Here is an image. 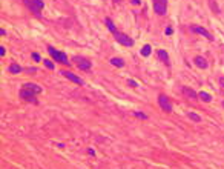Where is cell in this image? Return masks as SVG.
<instances>
[{
  "label": "cell",
  "instance_id": "6",
  "mask_svg": "<svg viewBox=\"0 0 224 169\" xmlns=\"http://www.w3.org/2000/svg\"><path fill=\"white\" fill-rule=\"evenodd\" d=\"M190 31L192 32H196V34H201V35H204L207 40H213V35L207 31V29H204V28H201V26H190Z\"/></svg>",
  "mask_w": 224,
  "mask_h": 169
},
{
  "label": "cell",
  "instance_id": "29",
  "mask_svg": "<svg viewBox=\"0 0 224 169\" xmlns=\"http://www.w3.org/2000/svg\"><path fill=\"white\" fill-rule=\"evenodd\" d=\"M88 154H91V155H95V151L89 148V149H88Z\"/></svg>",
  "mask_w": 224,
  "mask_h": 169
},
{
  "label": "cell",
  "instance_id": "5",
  "mask_svg": "<svg viewBox=\"0 0 224 169\" xmlns=\"http://www.w3.org/2000/svg\"><path fill=\"white\" fill-rule=\"evenodd\" d=\"M34 95H35V94H34L32 91H28V89H25V88L20 91V97H22L25 102H31V103H34V105H37L39 102H37V99H35Z\"/></svg>",
  "mask_w": 224,
  "mask_h": 169
},
{
  "label": "cell",
  "instance_id": "25",
  "mask_svg": "<svg viewBox=\"0 0 224 169\" xmlns=\"http://www.w3.org/2000/svg\"><path fill=\"white\" fill-rule=\"evenodd\" d=\"M128 83L132 86V88H137L138 85H137V82H135V80H128Z\"/></svg>",
  "mask_w": 224,
  "mask_h": 169
},
{
  "label": "cell",
  "instance_id": "8",
  "mask_svg": "<svg viewBox=\"0 0 224 169\" xmlns=\"http://www.w3.org/2000/svg\"><path fill=\"white\" fill-rule=\"evenodd\" d=\"M60 72H61V75H63V77L69 78L71 82H74V83H77V85H83V80L80 78V77H77L75 74H72V72H68V71H60Z\"/></svg>",
  "mask_w": 224,
  "mask_h": 169
},
{
  "label": "cell",
  "instance_id": "4",
  "mask_svg": "<svg viewBox=\"0 0 224 169\" xmlns=\"http://www.w3.org/2000/svg\"><path fill=\"white\" fill-rule=\"evenodd\" d=\"M114 37L115 40H117L120 45H124V46H132L134 45V40L129 37V35L126 34H123V32H117V34H114Z\"/></svg>",
  "mask_w": 224,
  "mask_h": 169
},
{
  "label": "cell",
  "instance_id": "28",
  "mask_svg": "<svg viewBox=\"0 0 224 169\" xmlns=\"http://www.w3.org/2000/svg\"><path fill=\"white\" fill-rule=\"evenodd\" d=\"M166 34H167V35L172 34V28H171V26H167V28H166Z\"/></svg>",
  "mask_w": 224,
  "mask_h": 169
},
{
  "label": "cell",
  "instance_id": "2",
  "mask_svg": "<svg viewBox=\"0 0 224 169\" xmlns=\"http://www.w3.org/2000/svg\"><path fill=\"white\" fill-rule=\"evenodd\" d=\"M152 5H154V11L158 15H164L167 11V0H152Z\"/></svg>",
  "mask_w": 224,
  "mask_h": 169
},
{
  "label": "cell",
  "instance_id": "19",
  "mask_svg": "<svg viewBox=\"0 0 224 169\" xmlns=\"http://www.w3.org/2000/svg\"><path fill=\"white\" fill-rule=\"evenodd\" d=\"M187 117H189L190 120H193V121H196V123L201 121V117H200V115L196 114V112H189V114H187Z\"/></svg>",
  "mask_w": 224,
  "mask_h": 169
},
{
  "label": "cell",
  "instance_id": "31",
  "mask_svg": "<svg viewBox=\"0 0 224 169\" xmlns=\"http://www.w3.org/2000/svg\"><path fill=\"white\" fill-rule=\"evenodd\" d=\"M132 5H140V0H132Z\"/></svg>",
  "mask_w": 224,
  "mask_h": 169
},
{
  "label": "cell",
  "instance_id": "22",
  "mask_svg": "<svg viewBox=\"0 0 224 169\" xmlns=\"http://www.w3.org/2000/svg\"><path fill=\"white\" fill-rule=\"evenodd\" d=\"M134 115H135V117H138V119H143V120H146V119H147V115H146V114H143V112H134Z\"/></svg>",
  "mask_w": 224,
  "mask_h": 169
},
{
  "label": "cell",
  "instance_id": "30",
  "mask_svg": "<svg viewBox=\"0 0 224 169\" xmlns=\"http://www.w3.org/2000/svg\"><path fill=\"white\" fill-rule=\"evenodd\" d=\"M220 85L224 88V77H220Z\"/></svg>",
  "mask_w": 224,
  "mask_h": 169
},
{
  "label": "cell",
  "instance_id": "20",
  "mask_svg": "<svg viewBox=\"0 0 224 169\" xmlns=\"http://www.w3.org/2000/svg\"><path fill=\"white\" fill-rule=\"evenodd\" d=\"M209 5H210V8H212V10H213V12H217V14L220 12V8H218V5H217V3H215V2H213V0H209Z\"/></svg>",
  "mask_w": 224,
  "mask_h": 169
},
{
  "label": "cell",
  "instance_id": "14",
  "mask_svg": "<svg viewBox=\"0 0 224 169\" xmlns=\"http://www.w3.org/2000/svg\"><path fill=\"white\" fill-rule=\"evenodd\" d=\"M104 22H106V26L109 28V31H111L112 34H117V32H118V31H117V28L114 26V23H112V20L109 19V17H106V19H104Z\"/></svg>",
  "mask_w": 224,
  "mask_h": 169
},
{
  "label": "cell",
  "instance_id": "3",
  "mask_svg": "<svg viewBox=\"0 0 224 169\" xmlns=\"http://www.w3.org/2000/svg\"><path fill=\"white\" fill-rule=\"evenodd\" d=\"M158 105L161 106V109L166 111V112H172V103L169 100V97L164 94H160L158 95Z\"/></svg>",
  "mask_w": 224,
  "mask_h": 169
},
{
  "label": "cell",
  "instance_id": "27",
  "mask_svg": "<svg viewBox=\"0 0 224 169\" xmlns=\"http://www.w3.org/2000/svg\"><path fill=\"white\" fill-rule=\"evenodd\" d=\"M0 56L5 57V46H0Z\"/></svg>",
  "mask_w": 224,
  "mask_h": 169
},
{
  "label": "cell",
  "instance_id": "17",
  "mask_svg": "<svg viewBox=\"0 0 224 169\" xmlns=\"http://www.w3.org/2000/svg\"><path fill=\"white\" fill-rule=\"evenodd\" d=\"M198 97L203 100V102H206V103H210L212 102V97H210V94H207V92H204V91H201L200 94H198Z\"/></svg>",
  "mask_w": 224,
  "mask_h": 169
},
{
  "label": "cell",
  "instance_id": "18",
  "mask_svg": "<svg viewBox=\"0 0 224 169\" xmlns=\"http://www.w3.org/2000/svg\"><path fill=\"white\" fill-rule=\"evenodd\" d=\"M150 52H152L150 45H144V46L141 48V56H143V57H149V56H150Z\"/></svg>",
  "mask_w": 224,
  "mask_h": 169
},
{
  "label": "cell",
  "instance_id": "12",
  "mask_svg": "<svg viewBox=\"0 0 224 169\" xmlns=\"http://www.w3.org/2000/svg\"><path fill=\"white\" fill-rule=\"evenodd\" d=\"M157 56H158V59L163 61V63H166V65H169V54L164 51V49H160L158 52H157Z\"/></svg>",
  "mask_w": 224,
  "mask_h": 169
},
{
  "label": "cell",
  "instance_id": "7",
  "mask_svg": "<svg viewBox=\"0 0 224 169\" xmlns=\"http://www.w3.org/2000/svg\"><path fill=\"white\" fill-rule=\"evenodd\" d=\"M72 60H75L77 61V66H78V69H91V66H92V63H91V60H86V59H82V57H74Z\"/></svg>",
  "mask_w": 224,
  "mask_h": 169
},
{
  "label": "cell",
  "instance_id": "11",
  "mask_svg": "<svg viewBox=\"0 0 224 169\" xmlns=\"http://www.w3.org/2000/svg\"><path fill=\"white\" fill-rule=\"evenodd\" d=\"M195 65L198 66V68H201V69H206L209 66V63H207V60H206L204 57H195Z\"/></svg>",
  "mask_w": 224,
  "mask_h": 169
},
{
  "label": "cell",
  "instance_id": "13",
  "mask_svg": "<svg viewBox=\"0 0 224 169\" xmlns=\"http://www.w3.org/2000/svg\"><path fill=\"white\" fill-rule=\"evenodd\" d=\"M183 92L187 95V97H189V99H198V94H196L193 89H190V88H183Z\"/></svg>",
  "mask_w": 224,
  "mask_h": 169
},
{
  "label": "cell",
  "instance_id": "21",
  "mask_svg": "<svg viewBox=\"0 0 224 169\" xmlns=\"http://www.w3.org/2000/svg\"><path fill=\"white\" fill-rule=\"evenodd\" d=\"M34 2V5L39 8V10H43V6H45V3H43V0H32Z\"/></svg>",
  "mask_w": 224,
  "mask_h": 169
},
{
  "label": "cell",
  "instance_id": "33",
  "mask_svg": "<svg viewBox=\"0 0 224 169\" xmlns=\"http://www.w3.org/2000/svg\"><path fill=\"white\" fill-rule=\"evenodd\" d=\"M223 106H224V102H223Z\"/></svg>",
  "mask_w": 224,
  "mask_h": 169
},
{
  "label": "cell",
  "instance_id": "24",
  "mask_svg": "<svg viewBox=\"0 0 224 169\" xmlns=\"http://www.w3.org/2000/svg\"><path fill=\"white\" fill-rule=\"evenodd\" d=\"M32 59H34L35 61H40V60H42V57L39 56V52H32Z\"/></svg>",
  "mask_w": 224,
  "mask_h": 169
},
{
  "label": "cell",
  "instance_id": "16",
  "mask_svg": "<svg viewBox=\"0 0 224 169\" xmlns=\"http://www.w3.org/2000/svg\"><path fill=\"white\" fill-rule=\"evenodd\" d=\"M8 71H9L11 74H19L20 71H22V68H20L19 65H17V63H11V65H9V68H8Z\"/></svg>",
  "mask_w": 224,
  "mask_h": 169
},
{
  "label": "cell",
  "instance_id": "1",
  "mask_svg": "<svg viewBox=\"0 0 224 169\" xmlns=\"http://www.w3.org/2000/svg\"><path fill=\"white\" fill-rule=\"evenodd\" d=\"M48 52H49V56L54 59V60H57L58 63H61V65H71V61L68 60V56L65 54V52H60V51H57V49H54L52 46H48Z\"/></svg>",
  "mask_w": 224,
  "mask_h": 169
},
{
  "label": "cell",
  "instance_id": "32",
  "mask_svg": "<svg viewBox=\"0 0 224 169\" xmlns=\"http://www.w3.org/2000/svg\"><path fill=\"white\" fill-rule=\"evenodd\" d=\"M114 2H120V0H114Z\"/></svg>",
  "mask_w": 224,
  "mask_h": 169
},
{
  "label": "cell",
  "instance_id": "23",
  "mask_svg": "<svg viewBox=\"0 0 224 169\" xmlns=\"http://www.w3.org/2000/svg\"><path fill=\"white\" fill-rule=\"evenodd\" d=\"M45 66H46L48 69H54V63L49 61V60H45Z\"/></svg>",
  "mask_w": 224,
  "mask_h": 169
},
{
  "label": "cell",
  "instance_id": "9",
  "mask_svg": "<svg viewBox=\"0 0 224 169\" xmlns=\"http://www.w3.org/2000/svg\"><path fill=\"white\" fill-rule=\"evenodd\" d=\"M23 88L25 89H28V91H32L34 94H40L43 89H42V86H39V85H35V83H25L23 85Z\"/></svg>",
  "mask_w": 224,
  "mask_h": 169
},
{
  "label": "cell",
  "instance_id": "15",
  "mask_svg": "<svg viewBox=\"0 0 224 169\" xmlns=\"http://www.w3.org/2000/svg\"><path fill=\"white\" fill-rule=\"evenodd\" d=\"M111 63H112L114 66H117V68H123V66H124V61H123L121 59H118V57H112V59H111Z\"/></svg>",
  "mask_w": 224,
  "mask_h": 169
},
{
  "label": "cell",
  "instance_id": "26",
  "mask_svg": "<svg viewBox=\"0 0 224 169\" xmlns=\"http://www.w3.org/2000/svg\"><path fill=\"white\" fill-rule=\"evenodd\" d=\"M26 71H28L29 74H34V72H37V68H28Z\"/></svg>",
  "mask_w": 224,
  "mask_h": 169
},
{
  "label": "cell",
  "instance_id": "10",
  "mask_svg": "<svg viewBox=\"0 0 224 169\" xmlns=\"http://www.w3.org/2000/svg\"><path fill=\"white\" fill-rule=\"evenodd\" d=\"M23 3H25L26 6H28V8H29V11H32L35 15H40V10H39V8L34 5V2H32V0H23Z\"/></svg>",
  "mask_w": 224,
  "mask_h": 169
}]
</instances>
